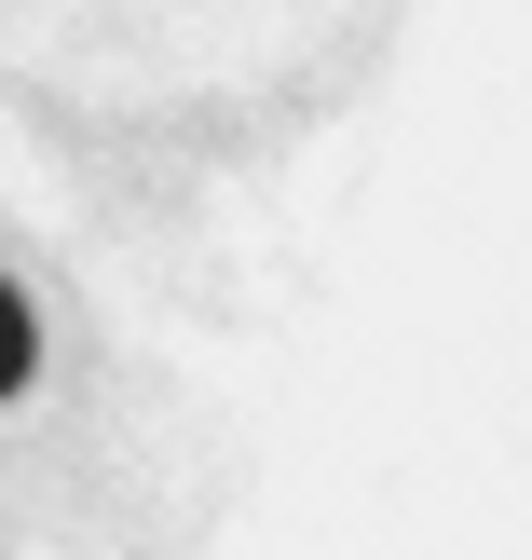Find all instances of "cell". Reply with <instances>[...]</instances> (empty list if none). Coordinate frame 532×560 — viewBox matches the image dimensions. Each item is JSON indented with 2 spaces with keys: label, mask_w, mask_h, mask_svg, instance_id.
<instances>
[{
  "label": "cell",
  "mask_w": 532,
  "mask_h": 560,
  "mask_svg": "<svg viewBox=\"0 0 532 560\" xmlns=\"http://www.w3.org/2000/svg\"><path fill=\"white\" fill-rule=\"evenodd\" d=\"M27 370H42V315L27 288H0V397H27Z\"/></svg>",
  "instance_id": "obj_1"
}]
</instances>
